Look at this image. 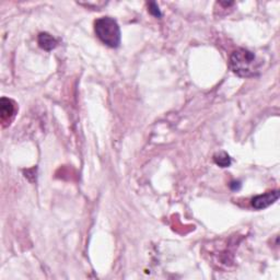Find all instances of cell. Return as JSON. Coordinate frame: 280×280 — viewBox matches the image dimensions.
<instances>
[{
  "label": "cell",
  "mask_w": 280,
  "mask_h": 280,
  "mask_svg": "<svg viewBox=\"0 0 280 280\" xmlns=\"http://www.w3.org/2000/svg\"><path fill=\"white\" fill-rule=\"evenodd\" d=\"M260 62L253 52L245 48L232 52L230 56V68L235 75L242 78H250L258 75Z\"/></svg>",
  "instance_id": "6da1fadb"
},
{
  "label": "cell",
  "mask_w": 280,
  "mask_h": 280,
  "mask_svg": "<svg viewBox=\"0 0 280 280\" xmlns=\"http://www.w3.org/2000/svg\"><path fill=\"white\" fill-rule=\"evenodd\" d=\"M148 11L156 18H161L162 17V12H161L158 3L156 2H149L148 3Z\"/></svg>",
  "instance_id": "52a82bcc"
},
{
  "label": "cell",
  "mask_w": 280,
  "mask_h": 280,
  "mask_svg": "<svg viewBox=\"0 0 280 280\" xmlns=\"http://www.w3.org/2000/svg\"><path fill=\"white\" fill-rule=\"evenodd\" d=\"M279 198V191L278 190H270L267 193L257 195L252 199V206L257 210H262L269 207L270 205L276 203Z\"/></svg>",
  "instance_id": "3957f363"
},
{
  "label": "cell",
  "mask_w": 280,
  "mask_h": 280,
  "mask_svg": "<svg viewBox=\"0 0 280 280\" xmlns=\"http://www.w3.org/2000/svg\"><path fill=\"white\" fill-rule=\"evenodd\" d=\"M214 161L216 164L220 166V168H229V166L231 165L230 156L224 151H221V152H218V154H216L214 156Z\"/></svg>",
  "instance_id": "8992f818"
},
{
  "label": "cell",
  "mask_w": 280,
  "mask_h": 280,
  "mask_svg": "<svg viewBox=\"0 0 280 280\" xmlns=\"http://www.w3.org/2000/svg\"><path fill=\"white\" fill-rule=\"evenodd\" d=\"M94 32L106 46L117 48L121 45V29L116 20L111 17L99 18L94 22Z\"/></svg>",
  "instance_id": "7a4b0ae2"
},
{
  "label": "cell",
  "mask_w": 280,
  "mask_h": 280,
  "mask_svg": "<svg viewBox=\"0 0 280 280\" xmlns=\"http://www.w3.org/2000/svg\"><path fill=\"white\" fill-rule=\"evenodd\" d=\"M230 187H231V189H233V190L240 189V187H241L240 182H232V183L230 184Z\"/></svg>",
  "instance_id": "ba28073f"
},
{
  "label": "cell",
  "mask_w": 280,
  "mask_h": 280,
  "mask_svg": "<svg viewBox=\"0 0 280 280\" xmlns=\"http://www.w3.org/2000/svg\"><path fill=\"white\" fill-rule=\"evenodd\" d=\"M37 43H38V45H40V47L43 48L44 51H48V52L53 51L58 44L56 38L47 32H42V33L38 34Z\"/></svg>",
  "instance_id": "5b68a950"
},
{
  "label": "cell",
  "mask_w": 280,
  "mask_h": 280,
  "mask_svg": "<svg viewBox=\"0 0 280 280\" xmlns=\"http://www.w3.org/2000/svg\"><path fill=\"white\" fill-rule=\"evenodd\" d=\"M14 112H16V106L12 100L8 99V97H1L0 101V119L3 123H8L10 124L11 119L14 116Z\"/></svg>",
  "instance_id": "277c9868"
}]
</instances>
